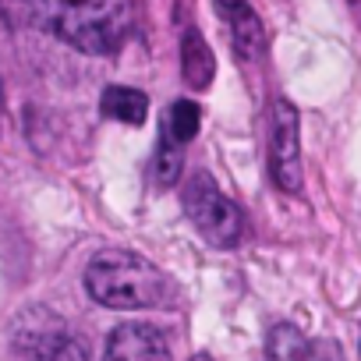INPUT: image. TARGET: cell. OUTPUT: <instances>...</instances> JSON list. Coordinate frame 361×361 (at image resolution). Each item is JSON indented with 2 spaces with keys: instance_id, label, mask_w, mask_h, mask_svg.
Wrapping results in <instances>:
<instances>
[{
  "instance_id": "1",
  "label": "cell",
  "mask_w": 361,
  "mask_h": 361,
  "mask_svg": "<svg viewBox=\"0 0 361 361\" xmlns=\"http://www.w3.org/2000/svg\"><path fill=\"white\" fill-rule=\"evenodd\" d=\"M18 29H47L78 54H114L131 32V0H0Z\"/></svg>"
},
{
  "instance_id": "2",
  "label": "cell",
  "mask_w": 361,
  "mask_h": 361,
  "mask_svg": "<svg viewBox=\"0 0 361 361\" xmlns=\"http://www.w3.org/2000/svg\"><path fill=\"white\" fill-rule=\"evenodd\" d=\"M85 290L103 308L138 312V308H163L173 298V283L159 273L149 259L131 252H99L85 266Z\"/></svg>"
},
{
  "instance_id": "3",
  "label": "cell",
  "mask_w": 361,
  "mask_h": 361,
  "mask_svg": "<svg viewBox=\"0 0 361 361\" xmlns=\"http://www.w3.org/2000/svg\"><path fill=\"white\" fill-rule=\"evenodd\" d=\"M11 347L18 361H89L85 340L61 312L47 305L18 312V319L11 322Z\"/></svg>"
},
{
  "instance_id": "4",
  "label": "cell",
  "mask_w": 361,
  "mask_h": 361,
  "mask_svg": "<svg viewBox=\"0 0 361 361\" xmlns=\"http://www.w3.org/2000/svg\"><path fill=\"white\" fill-rule=\"evenodd\" d=\"M185 213L188 220L195 224V231L216 245V248H231L241 241V231H245V216L241 209L220 192V185L206 173H192L188 185H185Z\"/></svg>"
},
{
  "instance_id": "5",
  "label": "cell",
  "mask_w": 361,
  "mask_h": 361,
  "mask_svg": "<svg viewBox=\"0 0 361 361\" xmlns=\"http://www.w3.org/2000/svg\"><path fill=\"white\" fill-rule=\"evenodd\" d=\"M269 173L280 192H301V121L287 99H273L269 106Z\"/></svg>"
},
{
  "instance_id": "6",
  "label": "cell",
  "mask_w": 361,
  "mask_h": 361,
  "mask_svg": "<svg viewBox=\"0 0 361 361\" xmlns=\"http://www.w3.org/2000/svg\"><path fill=\"white\" fill-rule=\"evenodd\" d=\"M103 361H170V343L152 322H121L106 336Z\"/></svg>"
},
{
  "instance_id": "7",
  "label": "cell",
  "mask_w": 361,
  "mask_h": 361,
  "mask_svg": "<svg viewBox=\"0 0 361 361\" xmlns=\"http://www.w3.org/2000/svg\"><path fill=\"white\" fill-rule=\"evenodd\" d=\"M266 361H343V354L333 340H312L298 326L280 322L269 329Z\"/></svg>"
},
{
  "instance_id": "8",
  "label": "cell",
  "mask_w": 361,
  "mask_h": 361,
  "mask_svg": "<svg viewBox=\"0 0 361 361\" xmlns=\"http://www.w3.org/2000/svg\"><path fill=\"white\" fill-rule=\"evenodd\" d=\"M216 11L231 25V43H234L238 57L259 61L266 50V32H262V18L255 15L252 0H216Z\"/></svg>"
},
{
  "instance_id": "9",
  "label": "cell",
  "mask_w": 361,
  "mask_h": 361,
  "mask_svg": "<svg viewBox=\"0 0 361 361\" xmlns=\"http://www.w3.org/2000/svg\"><path fill=\"white\" fill-rule=\"evenodd\" d=\"M180 75L192 89H206L216 75L213 50L199 29H185V36H180Z\"/></svg>"
},
{
  "instance_id": "10",
  "label": "cell",
  "mask_w": 361,
  "mask_h": 361,
  "mask_svg": "<svg viewBox=\"0 0 361 361\" xmlns=\"http://www.w3.org/2000/svg\"><path fill=\"white\" fill-rule=\"evenodd\" d=\"M99 110L103 117L110 121H121V124H142L145 114H149V99L145 92L131 89V85H106L103 99H99Z\"/></svg>"
},
{
  "instance_id": "11",
  "label": "cell",
  "mask_w": 361,
  "mask_h": 361,
  "mask_svg": "<svg viewBox=\"0 0 361 361\" xmlns=\"http://www.w3.org/2000/svg\"><path fill=\"white\" fill-rule=\"evenodd\" d=\"M199 128H202V110H199V103H192V99H177V103L166 110V117H163V131H166L173 142H180V145H188V142L199 135Z\"/></svg>"
},
{
  "instance_id": "12",
  "label": "cell",
  "mask_w": 361,
  "mask_h": 361,
  "mask_svg": "<svg viewBox=\"0 0 361 361\" xmlns=\"http://www.w3.org/2000/svg\"><path fill=\"white\" fill-rule=\"evenodd\" d=\"M180 166H185V145L173 142L166 131H159V149H156V180L159 185H173Z\"/></svg>"
},
{
  "instance_id": "13",
  "label": "cell",
  "mask_w": 361,
  "mask_h": 361,
  "mask_svg": "<svg viewBox=\"0 0 361 361\" xmlns=\"http://www.w3.org/2000/svg\"><path fill=\"white\" fill-rule=\"evenodd\" d=\"M347 4H350V11L357 15V22H361V0H347Z\"/></svg>"
},
{
  "instance_id": "14",
  "label": "cell",
  "mask_w": 361,
  "mask_h": 361,
  "mask_svg": "<svg viewBox=\"0 0 361 361\" xmlns=\"http://www.w3.org/2000/svg\"><path fill=\"white\" fill-rule=\"evenodd\" d=\"M0 128H4V89H0Z\"/></svg>"
},
{
  "instance_id": "15",
  "label": "cell",
  "mask_w": 361,
  "mask_h": 361,
  "mask_svg": "<svg viewBox=\"0 0 361 361\" xmlns=\"http://www.w3.org/2000/svg\"><path fill=\"white\" fill-rule=\"evenodd\" d=\"M192 361H213V357H209V354H195Z\"/></svg>"
}]
</instances>
